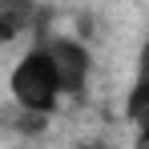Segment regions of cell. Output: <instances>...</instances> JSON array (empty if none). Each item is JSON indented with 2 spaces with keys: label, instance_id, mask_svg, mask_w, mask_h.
I'll return each instance as SVG.
<instances>
[{
  "label": "cell",
  "instance_id": "cell-1",
  "mask_svg": "<svg viewBox=\"0 0 149 149\" xmlns=\"http://www.w3.org/2000/svg\"><path fill=\"white\" fill-rule=\"evenodd\" d=\"M8 89H12V101L24 113H36V117H49L61 105L65 93H61V81H56V69H52V56L45 45H36L20 56V65L8 77Z\"/></svg>",
  "mask_w": 149,
  "mask_h": 149
},
{
  "label": "cell",
  "instance_id": "cell-2",
  "mask_svg": "<svg viewBox=\"0 0 149 149\" xmlns=\"http://www.w3.org/2000/svg\"><path fill=\"white\" fill-rule=\"evenodd\" d=\"M52 56V69H56V81H61V93L65 97H81L85 85H89V73H93V56L89 49L73 40V36H49L40 40Z\"/></svg>",
  "mask_w": 149,
  "mask_h": 149
},
{
  "label": "cell",
  "instance_id": "cell-3",
  "mask_svg": "<svg viewBox=\"0 0 149 149\" xmlns=\"http://www.w3.org/2000/svg\"><path fill=\"white\" fill-rule=\"evenodd\" d=\"M36 20L32 0H0V45H12L20 32H28Z\"/></svg>",
  "mask_w": 149,
  "mask_h": 149
},
{
  "label": "cell",
  "instance_id": "cell-4",
  "mask_svg": "<svg viewBox=\"0 0 149 149\" xmlns=\"http://www.w3.org/2000/svg\"><path fill=\"white\" fill-rule=\"evenodd\" d=\"M125 117L133 125H141L149 117V81L145 77H137L133 81V89H129V101H125Z\"/></svg>",
  "mask_w": 149,
  "mask_h": 149
}]
</instances>
